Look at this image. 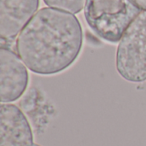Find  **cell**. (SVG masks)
<instances>
[{
    "label": "cell",
    "instance_id": "obj_6",
    "mask_svg": "<svg viewBox=\"0 0 146 146\" xmlns=\"http://www.w3.org/2000/svg\"><path fill=\"white\" fill-rule=\"evenodd\" d=\"M39 0H0L2 41L15 38L38 9Z\"/></svg>",
    "mask_w": 146,
    "mask_h": 146
},
{
    "label": "cell",
    "instance_id": "obj_8",
    "mask_svg": "<svg viewBox=\"0 0 146 146\" xmlns=\"http://www.w3.org/2000/svg\"><path fill=\"white\" fill-rule=\"evenodd\" d=\"M133 2L142 9H146V0H133Z\"/></svg>",
    "mask_w": 146,
    "mask_h": 146
},
{
    "label": "cell",
    "instance_id": "obj_1",
    "mask_svg": "<svg viewBox=\"0 0 146 146\" xmlns=\"http://www.w3.org/2000/svg\"><path fill=\"white\" fill-rule=\"evenodd\" d=\"M82 44V27L75 15L43 8L19 33L15 48L33 73L52 75L66 70L76 61Z\"/></svg>",
    "mask_w": 146,
    "mask_h": 146
},
{
    "label": "cell",
    "instance_id": "obj_9",
    "mask_svg": "<svg viewBox=\"0 0 146 146\" xmlns=\"http://www.w3.org/2000/svg\"><path fill=\"white\" fill-rule=\"evenodd\" d=\"M30 146H41V145H37V144H33L32 145H30Z\"/></svg>",
    "mask_w": 146,
    "mask_h": 146
},
{
    "label": "cell",
    "instance_id": "obj_4",
    "mask_svg": "<svg viewBox=\"0 0 146 146\" xmlns=\"http://www.w3.org/2000/svg\"><path fill=\"white\" fill-rule=\"evenodd\" d=\"M29 75L20 56L7 47L0 49V98L2 104L18 100L27 88Z\"/></svg>",
    "mask_w": 146,
    "mask_h": 146
},
{
    "label": "cell",
    "instance_id": "obj_3",
    "mask_svg": "<svg viewBox=\"0 0 146 146\" xmlns=\"http://www.w3.org/2000/svg\"><path fill=\"white\" fill-rule=\"evenodd\" d=\"M116 69L126 80H146V9L132 21L120 40L116 51Z\"/></svg>",
    "mask_w": 146,
    "mask_h": 146
},
{
    "label": "cell",
    "instance_id": "obj_2",
    "mask_svg": "<svg viewBox=\"0 0 146 146\" xmlns=\"http://www.w3.org/2000/svg\"><path fill=\"white\" fill-rule=\"evenodd\" d=\"M133 0H86L85 19L102 39L115 44L141 12Z\"/></svg>",
    "mask_w": 146,
    "mask_h": 146
},
{
    "label": "cell",
    "instance_id": "obj_7",
    "mask_svg": "<svg viewBox=\"0 0 146 146\" xmlns=\"http://www.w3.org/2000/svg\"><path fill=\"white\" fill-rule=\"evenodd\" d=\"M44 2L47 6L53 9L77 14L85 8L86 0H44Z\"/></svg>",
    "mask_w": 146,
    "mask_h": 146
},
{
    "label": "cell",
    "instance_id": "obj_5",
    "mask_svg": "<svg viewBox=\"0 0 146 146\" xmlns=\"http://www.w3.org/2000/svg\"><path fill=\"white\" fill-rule=\"evenodd\" d=\"M33 144V131L23 112L14 104H2L0 146H30Z\"/></svg>",
    "mask_w": 146,
    "mask_h": 146
}]
</instances>
